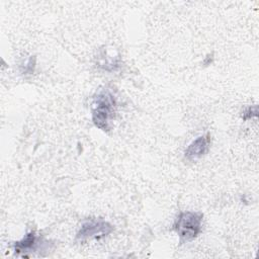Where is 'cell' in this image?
I'll return each mask as SVG.
<instances>
[{
	"mask_svg": "<svg viewBox=\"0 0 259 259\" xmlns=\"http://www.w3.org/2000/svg\"><path fill=\"white\" fill-rule=\"evenodd\" d=\"M113 231V227L106 221L91 219L84 222L76 234V239L85 241L93 238H102L109 235Z\"/></svg>",
	"mask_w": 259,
	"mask_h": 259,
	"instance_id": "3",
	"label": "cell"
},
{
	"mask_svg": "<svg viewBox=\"0 0 259 259\" xmlns=\"http://www.w3.org/2000/svg\"><path fill=\"white\" fill-rule=\"evenodd\" d=\"M34 67H35V58L31 57V58L28 59V61L24 65L23 73L24 74H31L34 71Z\"/></svg>",
	"mask_w": 259,
	"mask_h": 259,
	"instance_id": "7",
	"label": "cell"
},
{
	"mask_svg": "<svg viewBox=\"0 0 259 259\" xmlns=\"http://www.w3.org/2000/svg\"><path fill=\"white\" fill-rule=\"evenodd\" d=\"M116 110V99L109 89H101L91 104L92 121L96 127L108 132Z\"/></svg>",
	"mask_w": 259,
	"mask_h": 259,
	"instance_id": "1",
	"label": "cell"
},
{
	"mask_svg": "<svg viewBox=\"0 0 259 259\" xmlns=\"http://www.w3.org/2000/svg\"><path fill=\"white\" fill-rule=\"evenodd\" d=\"M45 242H42L35 234L34 231L28 232L27 234L24 235V237L15 242L13 245L14 251L15 253H28V252H32V251H36L39 246L41 244H44Z\"/></svg>",
	"mask_w": 259,
	"mask_h": 259,
	"instance_id": "5",
	"label": "cell"
},
{
	"mask_svg": "<svg viewBox=\"0 0 259 259\" xmlns=\"http://www.w3.org/2000/svg\"><path fill=\"white\" fill-rule=\"evenodd\" d=\"M209 144H210V136L208 134L199 136L198 138L193 140L186 148L184 152L185 158L190 161H194L201 158L207 153Z\"/></svg>",
	"mask_w": 259,
	"mask_h": 259,
	"instance_id": "4",
	"label": "cell"
},
{
	"mask_svg": "<svg viewBox=\"0 0 259 259\" xmlns=\"http://www.w3.org/2000/svg\"><path fill=\"white\" fill-rule=\"evenodd\" d=\"M258 115V107L257 105H251L249 107H247L243 113H242V118L243 120H249L253 117H257Z\"/></svg>",
	"mask_w": 259,
	"mask_h": 259,
	"instance_id": "6",
	"label": "cell"
},
{
	"mask_svg": "<svg viewBox=\"0 0 259 259\" xmlns=\"http://www.w3.org/2000/svg\"><path fill=\"white\" fill-rule=\"evenodd\" d=\"M203 214L197 211H182L173 224V231L178 235L180 243L194 240L201 232Z\"/></svg>",
	"mask_w": 259,
	"mask_h": 259,
	"instance_id": "2",
	"label": "cell"
}]
</instances>
